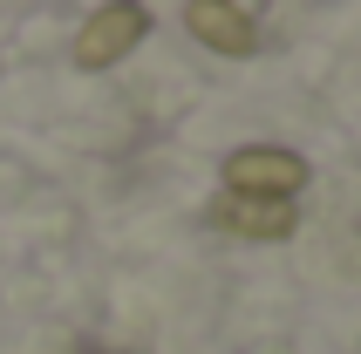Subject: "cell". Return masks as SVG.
Returning a JSON list of instances; mask_svg holds the SVG:
<instances>
[{
	"label": "cell",
	"instance_id": "6da1fadb",
	"mask_svg": "<svg viewBox=\"0 0 361 354\" xmlns=\"http://www.w3.org/2000/svg\"><path fill=\"white\" fill-rule=\"evenodd\" d=\"M225 191L232 197H280V205H293V197L307 191V157L300 150H280V143H245V150L225 157Z\"/></svg>",
	"mask_w": 361,
	"mask_h": 354
},
{
	"label": "cell",
	"instance_id": "7a4b0ae2",
	"mask_svg": "<svg viewBox=\"0 0 361 354\" xmlns=\"http://www.w3.org/2000/svg\"><path fill=\"white\" fill-rule=\"evenodd\" d=\"M143 35H150V14H143L137 0H109V7H96V14L82 20V35H75V68H116Z\"/></svg>",
	"mask_w": 361,
	"mask_h": 354
},
{
	"label": "cell",
	"instance_id": "3957f363",
	"mask_svg": "<svg viewBox=\"0 0 361 354\" xmlns=\"http://www.w3.org/2000/svg\"><path fill=\"white\" fill-rule=\"evenodd\" d=\"M184 28L212 48V55H259V20H252V7H239V0H191L184 7Z\"/></svg>",
	"mask_w": 361,
	"mask_h": 354
},
{
	"label": "cell",
	"instance_id": "277c9868",
	"mask_svg": "<svg viewBox=\"0 0 361 354\" xmlns=\"http://www.w3.org/2000/svg\"><path fill=\"white\" fill-rule=\"evenodd\" d=\"M212 225L232 238H259V245H280V238H293V225H300V212L293 205H280V197H212Z\"/></svg>",
	"mask_w": 361,
	"mask_h": 354
}]
</instances>
